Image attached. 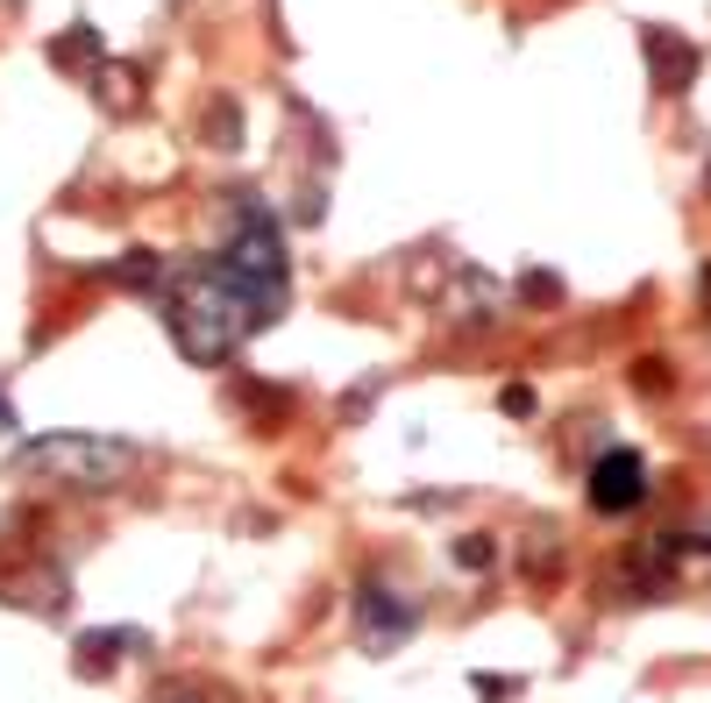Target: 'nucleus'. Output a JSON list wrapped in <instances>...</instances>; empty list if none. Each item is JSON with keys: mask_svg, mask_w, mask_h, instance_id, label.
<instances>
[{"mask_svg": "<svg viewBox=\"0 0 711 703\" xmlns=\"http://www.w3.org/2000/svg\"><path fill=\"white\" fill-rule=\"evenodd\" d=\"M171 334L193 362H228L249 334H263L285 313V249L263 207H243V227L213 263L193 270V285L164 306Z\"/></svg>", "mask_w": 711, "mask_h": 703, "instance_id": "nucleus-1", "label": "nucleus"}, {"mask_svg": "<svg viewBox=\"0 0 711 703\" xmlns=\"http://www.w3.org/2000/svg\"><path fill=\"white\" fill-rule=\"evenodd\" d=\"M15 477H44L64 491H114L136 477V448L107 434H44L29 448H15Z\"/></svg>", "mask_w": 711, "mask_h": 703, "instance_id": "nucleus-2", "label": "nucleus"}, {"mask_svg": "<svg viewBox=\"0 0 711 703\" xmlns=\"http://www.w3.org/2000/svg\"><path fill=\"white\" fill-rule=\"evenodd\" d=\"M648 491H654V477H648V455H640V448H605L598 462H590V477H584L590 511H605V519L640 511V505H648Z\"/></svg>", "mask_w": 711, "mask_h": 703, "instance_id": "nucleus-3", "label": "nucleus"}, {"mask_svg": "<svg viewBox=\"0 0 711 703\" xmlns=\"http://www.w3.org/2000/svg\"><path fill=\"white\" fill-rule=\"evenodd\" d=\"M356 626H364V646H370V654H392V646L420 626V604L399 597L392 583H356Z\"/></svg>", "mask_w": 711, "mask_h": 703, "instance_id": "nucleus-4", "label": "nucleus"}, {"mask_svg": "<svg viewBox=\"0 0 711 703\" xmlns=\"http://www.w3.org/2000/svg\"><path fill=\"white\" fill-rule=\"evenodd\" d=\"M128 646H143V632H122V626H114V632H86V640H78V654H72V668L86 675V682H100V675L114 668Z\"/></svg>", "mask_w": 711, "mask_h": 703, "instance_id": "nucleus-5", "label": "nucleus"}, {"mask_svg": "<svg viewBox=\"0 0 711 703\" xmlns=\"http://www.w3.org/2000/svg\"><path fill=\"white\" fill-rule=\"evenodd\" d=\"M150 703H243V696L228 682H213V675H164L150 689Z\"/></svg>", "mask_w": 711, "mask_h": 703, "instance_id": "nucleus-6", "label": "nucleus"}, {"mask_svg": "<svg viewBox=\"0 0 711 703\" xmlns=\"http://www.w3.org/2000/svg\"><path fill=\"white\" fill-rule=\"evenodd\" d=\"M648 50H654V72H662V86L676 92L683 78H690V64H697V58H690V50L676 44V36H662V29H648Z\"/></svg>", "mask_w": 711, "mask_h": 703, "instance_id": "nucleus-7", "label": "nucleus"}, {"mask_svg": "<svg viewBox=\"0 0 711 703\" xmlns=\"http://www.w3.org/2000/svg\"><path fill=\"white\" fill-rule=\"evenodd\" d=\"M243 398H249V405H257V412H263V419H257V427H278V419H285V412H292V391H271V384H249V391H243Z\"/></svg>", "mask_w": 711, "mask_h": 703, "instance_id": "nucleus-8", "label": "nucleus"}, {"mask_svg": "<svg viewBox=\"0 0 711 703\" xmlns=\"http://www.w3.org/2000/svg\"><path fill=\"white\" fill-rule=\"evenodd\" d=\"M449 554H455V569H491V540L485 533H463Z\"/></svg>", "mask_w": 711, "mask_h": 703, "instance_id": "nucleus-9", "label": "nucleus"}, {"mask_svg": "<svg viewBox=\"0 0 711 703\" xmlns=\"http://www.w3.org/2000/svg\"><path fill=\"white\" fill-rule=\"evenodd\" d=\"M499 405H505L513 419H534V391H527V384H505V391H499Z\"/></svg>", "mask_w": 711, "mask_h": 703, "instance_id": "nucleus-10", "label": "nucleus"}, {"mask_svg": "<svg viewBox=\"0 0 711 703\" xmlns=\"http://www.w3.org/2000/svg\"><path fill=\"white\" fill-rule=\"evenodd\" d=\"M634 384H648V391H669V370H662V356H648V370H634Z\"/></svg>", "mask_w": 711, "mask_h": 703, "instance_id": "nucleus-11", "label": "nucleus"}, {"mask_svg": "<svg viewBox=\"0 0 711 703\" xmlns=\"http://www.w3.org/2000/svg\"><path fill=\"white\" fill-rule=\"evenodd\" d=\"M477 689H485V696H513L519 682H513V675H477Z\"/></svg>", "mask_w": 711, "mask_h": 703, "instance_id": "nucleus-12", "label": "nucleus"}, {"mask_svg": "<svg viewBox=\"0 0 711 703\" xmlns=\"http://www.w3.org/2000/svg\"><path fill=\"white\" fill-rule=\"evenodd\" d=\"M704 299H711V270H704Z\"/></svg>", "mask_w": 711, "mask_h": 703, "instance_id": "nucleus-13", "label": "nucleus"}]
</instances>
